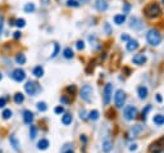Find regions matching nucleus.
Here are the masks:
<instances>
[{"mask_svg": "<svg viewBox=\"0 0 164 153\" xmlns=\"http://www.w3.org/2000/svg\"><path fill=\"white\" fill-rule=\"evenodd\" d=\"M150 109H151V106L149 104V106H146V108L142 111V121H146V114H147V112L150 111Z\"/></svg>", "mask_w": 164, "mask_h": 153, "instance_id": "473e14b6", "label": "nucleus"}, {"mask_svg": "<svg viewBox=\"0 0 164 153\" xmlns=\"http://www.w3.org/2000/svg\"><path fill=\"white\" fill-rule=\"evenodd\" d=\"M35 4L33 3H27L24 5V12L26 13H33V12H35Z\"/></svg>", "mask_w": 164, "mask_h": 153, "instance_id": "a878e982", "label": "nucleus"}, {"mask_svg": "<svg viewBox=\"0 0 164 153\" xmlns=\"http://www.w3.org/2000/svg\"><path fill=\"white\" fill-rule=\"evenodd\" d=\"M112 148H113L112 140H110L109 136H106L104 140H102V150H104L105 153H109L110 150H112Z\"/></svg>", "mask_w": 164, "mask_h": 153, "instance_id": "f8f14e48", "label": "nucleus"}, {"mask_svg": "<svg viewBox=\"0 0 164 153\" xmlns=\"http://www.w3.org/2000/svg\"><path fill=\"white\" fill-rule=\"evenodd\" d=\"M76 47L78 50H83L85 49V43L82 41V40H78V41L76 43Z\"/></svg>", "mask_w": 164, "mask_h": 153, "instance_id": "f704fd0d", "label": "nucleus"}, {"mask_svg": "<svg viewBox=\"0 0 164 153\" xmlns=\"http://www.w3.org/2000/svg\"><path fill=\"white\" fill-rule=\"evenodd\" d=\"M15 62H17L18 65H24V63H26V55L23 54V53L17 54V55H15Z\"/></svg>", "mask_w": 164, "mask_h": 153, "instance_id": "393cba45", "label": "nucleus"}, {"mask_svg": "<svg viewBox=\"0 0 164 153\" xmlns=\"http://www.w3.org/2000/svg\"><path fill=\"white\" fill-rule=\"evenodd\" d=\"M149 150H150V153H160L161 150H164V136L151 143L150 147H149Z\"/></svg>", "mask_w": 164, "mask_h": 153, "instance_id": "20e7f679", "label": "nucleus"}, {"mask_svg": "<svg viewBox=\"0 0 164 153\" xmlns=\"http://www.w3.org/2000/svg\"><path fill=\"white\" fill-rule=\"evenodd\" d=\"M161 1H163V7H164V0H161Z\"/></svg>", "mask_w": 164, "mask_h": 153, "instance_id": "864d4df0", "label": "nucleus"}, {"mask_svg": "<svg viewBox=\"0 0 164 153\" xmlns=\"http://www.w3.org/2000/svg\"><path fill=\"white\" fill-rule=\"evenodd\" d=\"M1 78H3V75H1V72H0V81H1Z\"/></svg>", "mask_w": 164, "mask_h": 153, "instance_id": "603ef678", "label": "nucleus"}, {"mask_svg": "<svg viewBox=\"0 0 164 153\" xmlns=\"http://www.w3.org/2000/svg\"><path fill=\"white\" fill-rule=\"evenodd\" d=\"M95 7L99 12H105L108 9V0H96Z\"/></svg>", "mask_w": 164, "mask_h": 153, "instance_id": "ddd939ff", "label": "nucleus"}, {"mask_svg": "<svg viewBox=\"0 0 164 153\" xmlns=\"http://www.w3.org/2000/svg\"><path fill=\"white\" fill-rule=\"evenodd\" d=\"M156 102H159V103H161V102H163V98H161V95L160 94H156Z\"/></svg>", "mask_w": 164, "mask_h": 153, "instance_id": "49530a36", "label": "nucleus"}, {"mask_svg": "<svg viewBox=\"0 0 164 153\" xmlns=\"http://www.w3.org/2000/svg\"><path fill=\"white\" fill-rule=\"evenodd\" d=\"M49 145H50V143H49L48 139H41V140H38V143H37V148H38L40 150L48 149Z\"/></svg>", "mask_w": 164, "mask_h": 153, "instance_id": "f3484780", "label": "nucleus"}, {"mask_svg": "<svg viewBox=\"0 0 164 153\" xmlns=\"http://www.w3.org/2000/svg\"><path fill=\"white\" fill-rule=\"evenodd\" d=\"M126 22V16L124 14H117L114 16V23L115 25H122Z\"/></svg>", "mask_w": 164, "mask_h": 153, "instance_id": "6ab92c4d", "label": "nucleus"}, {"mask_svg": "<svg viewBox=\"0 0 164 153\" xmlns=\"http://www.w3.org/2000/svg\"><path fill=\"white\" fill-rule=\"evenodd\" d=\"M146 40H147V43L151 45V47H156V45H159L161 41L160 32H159L156 29L149 30L147 34H146Z\"/></svg>", "mask_w": 164, "mask_h": 153, "instance_id": "f03ea898", "label": "nucleus"}, {"mask_svg": "<svg viewBox=\"0 0 164 153\" xmlns=\"http://www.w3.org/2000/svg\"><path fill=\"white\" fill-rule=\"evenodd\" d=\"M92 91L94 90H92L91 85H85V86H82L81 91H79V96H81V99L85 102H91Z\"/></svg>", "mask_w": 164, "mask_h": 153, "instance_id": "7ed1b4c3", "label": "nucleus"}, {"mask_svg": "<svg viewBox=\"0 0 164 153\" xmlns=\"http://www.w3.org/2000/svg\"><path fill=\"white\" fill-rule=\"evenodd\" d=\"M3 31V16H0V34Z\"/></svg>", "mask_w": 164, "mask_h": 153, "instance_id": "8fccbe9b", "label": "nucleus"}, {"mask_svg": "<svg viewBox=\"0 0 164 153\" xmlns=\"http://www.w3.org/2000/svg\"><path fill=\"white\" fill-rule=\"evenodd\" d=\"M82 1H83V0H82Z\"/></svg>", "mask_w": 164, "mask_h": 153, "instance_id": "5fc2aeb1", "label": "nucleus"}, {"mask_svg": "<svg viewBox=\"0 0 164 153\" xmlns=\"http://www.w3.org/2000/svg\"><path fill=\"white\" fill-rule=\"evenodd\" d=\"M137 94H138V98L141 99V100H144V99L147 98V94H149V90L146 86H138L137 88Z\"/></svg>", "mask_w": 164, "mask_h": 153, "instance_id": "4468645a", "label": "nucleus"}, {"mask_svg": "<svg viewBox=\"0 0 164 153\" xmlns=\"http://www.w3.org/2000/svg\"><path fill=\"white\" fill-rule=\"evenodd\" d=\"M63 55L64 58H67V59H71V58H73V50H72V48H65V49L63 50Z\"/></svg>", "mask_w": 164, "mask_h": 153, "instance_id": "b1692460", "label": "nucleus"}, {"mask_svg": "<svg viewBox=\"0 0 164 153\" xmlns=\"http://www.w3.org/2000/svg\"><path fill=\"white\" fill-rule=\"evenodd\" d=\"M14 102L17 104H22L24 102V95L22 93H15L14 94Z\"/></svg>", "mask_w": 164, "mask_h": 153, "instance_id": "5701e85b", "label": "nucleus"}, {"mask_svg": "<svg viewBox=\"0 0 164 153\" xmlns=\"http://www.w3.org/2000/svg\"><path fill=\"white\" fill-rule=\"evenodd\" d=\"M23 121H24V124L27 125H31L33 121V113L31 111H28V109H26L24 112H23Z\"/></svg>", "mask_w": 164, "mask_h": 153, "instance_id": "2eb2a0df", "label": "nucleus"}, {"mask_svg": "<svg viewBox=\"0 0 164 153\" xmlns=\"http://www.w3.org/2000/svg\"><path fill=\"white\" fill-rule=\"evenodd\" d=\"M67 91H68V93H71V94H74V93H76V86H74V85L68 86V88H67Z\"/></svg>", "mask_w": 164, "mask_h": 153, "instance_id": "4c0bfd02", "label": "nucleus"}, {"mask_svg": "<svg viewBox=\"0 0 164 153\" xmlns=\"http://www.w3.org/2000/svg\"><path fill=\"white\" fill-rule=\"evenodd\" d=\"M131 27H132V29H140V27H141L140 19L136 18V17H133V18L131 19Z\"/></svg>", "mask_w": 164, "mask_h": 153, "instance_id": "bb28decb", "label": "nucleus"}, {"mask_svg": "<svg viewBox=\"0 0 164 153\" xmlns=\"http://www.w3.org/2000/svg\"><path fill=\"white\" fill-rule=\"evenodd\" d=\"M12 78L14 81H17V82H22V81H24V78H26V72L22 70V68H15V70L12 72Z\"/></svg>", "mask_w": 164, "mask_h": 153, "instance_id": "6e6552de", "label": "nucleus"}, {"mask_svg": "<svg viewBox=\"0 0 164 153\" xmlns=\"http://www.w3.org/2000/svg\"><path fill=\"white\" fill-rule=\"evenodd\" d=\"M15 26L17 27H24V25H26V21L23 18H19V19H17V21H15Z\"/></svg>", "mask_w": 164, "mask_h": 153, "instance_id": "2f4dec72", "label": "nucleus"}, {"mask_svg": "<svg viewBox=\"0 0 164 153\" xmlns=\"http://www.w3.org/2000/svg\"><path fill=\"white\" fill-rule=\"evenodd\" d=\"M36 136H37V127L33 126V125H31V127H30V138H31V139H36Z\"/></svg>", "mask_w": 164, "mask_h": 153, "instance_id": "cd10ccee", "label": "nucleus"}, {"mask_svg": "<svg viewBox=\"0 0 164 153\" xmlns=\"http://www.w3.org/2000/svg\"><path fill=\"white\" fill-rule=\"evenodd\" d=\"M9 143H10V147H13V149H14V150H17V152H18V150L20 149V144H19L17 136H15L14 134H12L9 136Z\"/></svg>", "mask_w": 164, "mask_h": 153, "instance_id": "9d476101", "label": "nucleus"}, {"mask_svg": "<svg viewBox=\"0 0 164 153\" xmlns=\"http://www.w3.org/2000/svg\"><path fill=\"white\" fill-rule=\"evenodd\" d=\"M55 113L56 114H62V113H64V107H62V106H58V107H55Z\"/></svg>", "mask_w": 164, "mask_h": 153, "instance_id": "c9c22d12", "label": "nucleus"}, {"mask_svg": "<svg viewBox=\"0 0 164 153\" xmlns=\"http://www.w3.org/2000/svg\"><path fill=\"white\" fill-rule=\"evenodd\" d=\"M126 48H127V50H128V52H133V50L138 49V41H137V40H133V39H131L130 41L127 43V45H126Z\"/></svg>", "mask_w": 164, "mask_h": 153, "instance_id": "dca6fc26", "label": "nucleus"}, {"mask_svg": "<svg viewBox=\"0 0 164 153\" xmlns=\"http://www.w3.org/2000/svg\"><path fill=\"white\" fill-rule=\"evenodd\" d=\"M24 90H26V93H27L28 95L33 96L36 93H37L38 85L35 82V81H27V82H26V85H24Z\"/></svg>", "mask_w": 164, "mask_h": 153, "instance_id": "0eeeda50", "label": "nucleus"}, {"mask_svg": "<svg viewBox=\"0 0 164 153\" xmlns=\"http://www.w3.org/2000/svg\"><path fill=\"white\" fill-rule=\"evenodd\" d=\"M79 117H81L82 120H85L86 118V111H85V109H81V111H79Z\"/></svg>", "mask_w": 164, "mask_h": 153, "instance_id": "79ce46f5", "label": "nucleus"}, {"mask_svg": "<svg viewBox=\"0 0 164 153\" xmlns=\"http://www.w3.org/2000/svg\"><path fill=\"white\" fill-rule=\"evenodd\" d=\"M67 5H68V7H74V8H76V7L79 5V3L77 1V0H68V1H67Z\"/></svg>", "mask_w": 164, "mask_h": 153, "instance_id": "72a5a7b5", "label": "nucleus"}, {"mask_svg": "<svg viewBox=\"0 0 164 153\" xmlns=\"http://www.w3.org/2000/svg\"><path fill=\"white\" fill-rule=\"evenodd\" d=\"M69 145H65V148L63 149V153H73V148H68Z\"/></svg>", "mask_w": 164, "mask_h": 153, "instance_id": "a19ab883", "label": "nucleus"}, {"mask_svg": "<svg viewBox=\"0 0 164 153\" xmlns=\"http://www.w3.org/2000/svg\"><path fill=\"white\" fill-rule=\"evenodd\" d=\"M120 39H122L123 41H127V43H128V41H130V40H131V39H130V36H128L127 34H123L122 36H120Z\"/></svg>", "mask_w": 164, "mask_h": 153, "instance_id": "37998d69", "label": "nucleus"}, {"mask_svg": "<svg viewBox=\"0 0 164 153\" xmlns=\"http://www.w3.org/2000/svg\"><path fill=\"white\" fill-rule=\"evenodd\" d=\"M37 109L40 112H45L46 109H48V106H46L45 102H38V103H37Z\"/></svg>", "mask_w": 164, "mask_h": 153, "instance_id": "c756f323", "label": "nucleus"}, {"mask_svg": "<svg viewBox=\"0 0 164 153\" xmlns=\"http://www.w3.org/2000/svg\"><path fill=\"white\" fill-rule=\"evenodd\" d=\"M113 94V85L112 84H106L104 88V104L108 106L110 103V98Z\"/></svg>", "mask_w": 164, "mask_h": 153, "instance_id": "1a4fd4ad", "label": "nucleus"}, {"mask_svg": "<svg viewBox=\"0 0 164 153\" xmlns=\"http://www.w3.org/2000/svg\"><path fill=\"white\" fill-rule=\"evenodd\" d=\"M60 102H62V103H64V104H67V103H68V99H67L65 98V96H62V98H60Z\"/></svg>", "mask_w": 164, "mask_h": 153, "instance_id": "09e8293b", "label": "nucleus"}, {"mask_svg": "<svg viewBox=\"0 0 164 153\" xmlns=\"http://www.w3.org/2000/svg\"><path fill=\"white\" fill-rule=\"evenodd\" d=\"M62 124L65 125V126L71 125V124H72V114H69V113L64 114V116L62 117Z\"/></svg>", "mask_w": 164, "mask_h": 153, "instance_id": "aec40b11", "label": "nucleus"}, {"mask_svg": "<svg viewBox=\"0 0 164 153\" xmlns=\"http://www.w3.org/2000/svg\"><path fill=\"white\" fill-rule=\"evenodd\" d=\"M131 9V5L130 4H124V8H123V13H128Z\"/></svg>", "mask_w": 164, "mask_h": 153, "instance_id": "c03bdc74", "label": "nucleus"}, {"mask_svg": "<svg viewBox=\"0 0 164 153\" xmlns=\"http://www.w3.org/2000/svg\"><path fill=\"white\" fill-rule=\"evenodd\" d=\"M79 140H81V143H83V144H86V143H87V138H86V135H81V138H79Z\"/></svg>", "mask_w": 164, "mask_h": 153, "instance_id": "a18cd8bd", "label": "nucleus"}, {"mask_svg": "<svg viewBox=\"0 0 164 153\" xmlns=\"http://www.w3.org/2000/svg\"><path fill=\"white\" fill-rule=\"evenodd\" d=\"M137 116V108L135 106H127L124 108V118L127 121H132Z\"/></svg>", "mask_w": 164, "mask_h": 153, "instance_id": "423d86ee", "label": "nucleus"}, {"mask_svg": "<svg viewBox=\"0 0 164 153\" xmlns=\"http://www.w3.org/2000/svg\"><path fill=\"white\" fill-rule=\"evenodd\" d=\"M124 102H126V94L122 89H118L115 91V95H114V103H115V107L118 108H122L124 106Z\"/></svg>", "mask_w": 164, "mask_h": 153, "instance_id": "39448f33", "label": "nucleus"}, {"mask_svg": "<svg viewBox=\"0 0 164 153\" xmlns=\"http://www.w3.org/2000/svg\"><path fill=\"white\" fill-rule=\"evenodd\" d=\"M59 50H60V48H59V44H56V43H54V52L51 53V58H55L56 55H58Z\"/></svg>", "mask_w": 164, "mask_h": 153, "instance_id": "7c9ffc66", "label": "nucleus"}, {"mask_svg": "<svg viewBox=\"0 0 164 153\" xmlns=\"http://www.w3.org/2000/svg\"><path fill=\"white\" fill-rule=\"evenodd\" d=\"M19 37H20V31H15V32H14V39L18 40Z\"/></svg>", "mask_w": 164, "mask_h": 153, "instance_id": "de8ad7c7", "label": "nucleus"}, {"mask_svg": "<svg viewBox=\"0 0 164 153\" xmlns=\"http://www.w3.org/2000/svg\"><path fill=\"white\" fill-rule=\"evenodd\" d=\"M5 104H7V98L1 96V98H0V108H4Z\"/></svg>", "mask_w": 164, "mask_h": 153, "instance_id": "e433bc0d", "label": "nucleus"}, {"mask_svg": "<svg viewBox=\"0 0 164 153\" xmlns=\"http://www.w3.org/2000/svg\"><path fill=\"white\" fill-rule=\"evenodd\" d=\"M144 13H145V16L147 17V18L154 19V18H156V17H159L161 14V9H160V7H159L158 3H150V4H147V5L145 7Z\"/></svg>", "mask_w": 164, "mask_h": 153, "instance_id": "f257e3e1", "label": "nucleus"}, {"mask_svg": "<svg viewBox=\"0 0 164 153\" xmlns=\"http://www.w3.org/2000/svg\"><path fill=\"white\" fill-rule=\"evenodd\" d=\"M99 117H100V113H99V111H96V109H94V111H91L89 113V118L91 120V121H97Z\"/></svg>", "mask_w": 164, "mask_h": 153, "instance_id": "4be33fe9", "label": "nucleus"}, {"mask_svg": "<svg viewBox=\"0 0 164 153\" xmlns=\"http://www.w3.org/2000/svg\"><path fill=\"white\" fill-rule=\"evenodd\" d=\"M132 62L135 63V65H137V66L144 65V63L146 62V57H145V54H144V53H140V54H136L135 57L132 58Z\"/></svg>", "mask_w": 164, "mask_h": 153, "instance_id": "9b49d317", "label": "nucleus"}, {"mask_svg": "<svg viewBox=\"0 0 164 153\" xmlns=\"http://www.w3.org/2000/svg\"><path fill=\"white\" fill-rule=\"evenodd\" d=\"M33 75L36 76V77H42V75H44V68L41 67V66H36L35 68H33Z\"/></svg>", "mask_w": 164, "mask_h": 153, "instance_id": "412c9836", "label": "nucleus"}, {"mask_svg": "<svg viewBox=\"0 0 164 153\" xmlns=\"http://www.w3.org/2000/svg\"><path fill=\"white\" fill-rule=\"evenodd\" d=\"M153 122L155 125H158V126L164 125V114H155V116L153 117Z\"/></svg>", "mask_w": 164, "mask_h": 153, "instance_id": "a211bd4d", "label": "nucleus"}, {"mask_svg": "<svg viewBox=\"0 0 164 153\" xmlns=\"http://www.w3.org/2000/svg\"><path fill=\"white\" fill-rule=\"evenodd\" d=\"M104 29H105V31H106V34H108V35L112 34V30H110L109 23H105V25H104Z\"/></svg>", "mask_w": 164, "mask_h": 153, "instance_id": "ea45409f", "label": "nucleus"}, {"mask_svg": "<svg viewBox=\"0 0 164 153\" xmlns=\"http://www.w3.org/2000/svg\"><path fill=\"white\" fill-rule=\"evenodd\" d=\"M136 149H137V144H132L130 147V150H136Z\"/></svg>", "mask_w": 164, "mask_h": 153, "instance_id": "3c124183", "label": "nucleus"}, {"mask_svg": "<svg viewBox=\"0 0 164 153\" xmlns=\"http://www.w3.org/2000/svg\"><path fill=\"white\" fill-rule=\"evenodd\" d=\"M131 131L133 132V136H135V135L137 134V132H140V131H141V127H140V126H138V125H137V126H136V127H133V129L131 130Z\"/></svg>", "mask_w": 164, "mask_h": 153, "instance_id": "58836bf2", "label": "nucleus"}, {"mask_svg": "<svg viewBox=\"0 0 164 153\" xmlns=\"http://www.w3.org/2000/svg\"><path fill=\"white\" fill-rule=\"evenodd\" d=\"M12 114H13V112L10 111V109H4L3 113H1V116H3V118H4V120H9L10 117H12Z\"/></svg>", "mask_w": 164, "mask_h": 153, "instance_id": "c85d7f7f", "label": "nucleus"}]
</instances>
